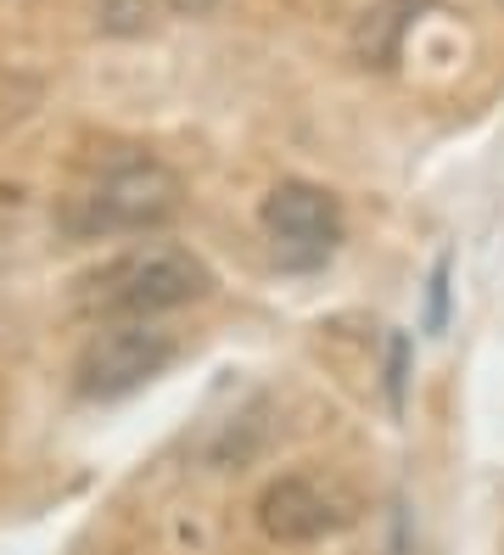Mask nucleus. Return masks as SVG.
<instances>
[{
    "label": "nucleus",
    "mask_w": 504,
    "mask_h": 555,
    "mask_svg": "<svg viewBox=\"0 0 504 555\" xmlns=\"http://www.w3.org/2000/svg\"><path fill=\"white\" fill-rule=\"evenodd\" d=\"M348 521H353V505L309 472L275 477L258 494V528L275 544H314V539H331L336 528H348Z\"/></svg>",
    "instance_id": "39448f33"
},
{
    "label": "nucleus",
    "mask_w": 504,
    "mask_h": 555,
    "mask_svg": "<svg viewBox=\"0 0 504 555\" xmlns=\"http://www.w3.org/2000/svg\"><path fill=\"white\" fill-rule=\"evenodd\" d=\"M168 7H175V12H214L219 0H168Z\"/></svg>",
    "instance_id": "1a4fd4ad"
},
{
    "label": "nucleus",
    "mask_w": 504,
    "mask_h": 555,
    "mask_svg": "<svg viewBox=\"0 0 504 555\" xmlns=\"http://www.w3.org/2000/svg\"><path fill=\"white\" fill-rule=\"evenodd\" d=\"M175 353H180V343H175V332H163V325L107 320L74 359V393L90 399V404L124 399L134 387H146L152 376H163L175 365Z\"/></svg>",
    "instance_id": "7ed1b4c3"
},
{
    "label": "nucleus",
    "mask_w": 504,
    "mask_h": 555,
    "mask_svg": "<svg viewBox=\"0 0 504 555\" xmlns=\"http://www.w3.org/2000/svg\"><path fill=\"white\" fill-rule=\"evenodd\" d=\"M403 359H410V337H392V365H387V399L403 404Z\"/></svg>",
    "instance_id": "6e6552de"
},
{
    "label": "nucleus",
    "mask_w": 504,
    "mask_h": 555,
    "mask_svg": "<svg viewBox=\"0 0 504 555\" xmlns=\"http://www.w3.org/2000/svg\"><path fill=\"white\" fill-rule=\"evenodd\" d=\"M263 236L286 270H314L343 242V203L314 180H281L263 197Z\"/></svg>",
    "instance_id": "20e7f679"
},
{
    "label": "nucleus",
    "mask_w": 504,
    "mask_h": 555,
    "mask_svg": "<svg viewBox=\"0 0 504 555\" xmlns=\"http://www.w3.org/2000/svg\"><path fill=\"white\" fill-rule=\"evenodd\" d=\"M443 320H449V258H437L426 281V332H443Z\"/></svg>",
    "instance_id": "0eeeda50"
},
{
    "label": "nucleus",
    "mask_w": 504,
    "mask_h": 555,
    "mask_svg": "<svg viewBox=\"0 0 504 555\" xmlns=\"http://www.w3.org/2000/svg\"><path fill=\"white\" fill-rule=\"evenodd\" d=\"M421 7L426 0H376V7L364 12L359 35H353V51H359L364 68H387L403 46V35H410V23L421 17Z\"/></svg>",
    "instance_id": "423d86ee"
},
{
    "label": "nucleus",
    "mask_w": 504,
    "mask_h": 555,
    "mask_svg": "<svg viewBox=\"0 0 504 555\" xmlns=\"http://www.w3.org/2000/svg\"><path fill=\"white\" fill-rule=\"evenodd\" d=\"M214 286L219 281L208 270V258H196L191 247H175V242H146L85 270L74 281V304L90 320H157V314L202 304Z\"/></svg>",
    "instance_id": "f257e3e1"
},
{
    "label": "nucleus",
    "mask_w": 504,
    "mask_h": 555,
    "mask_svg": "<svg viewBox=\"0 0 504 555\" xmlns=\"http://www.w3.org/2000/svg\"><path fill=\"white\" fill-rule=\"evenodd\" d=\"M180 208H185V180L163 157H113L62 203V231L79 242L163 231Z\"/></svg>",
    "instance_id": "f03ea898"
},
{
    "label": "nucleus",
    "mask_w": 504,
    "mask_h": 555,
    "mask_svg": "<svg viewBox=\"0 0 504 555\" xmlns=\"http://www.w3.org/2000/svg\"><path fill=\"white\" fill-rule=\"evenodd\" d=\"M499 7H504V0H499Z\"/></svg>",
    "instance_id": "9d476101"
}]
</instances>
